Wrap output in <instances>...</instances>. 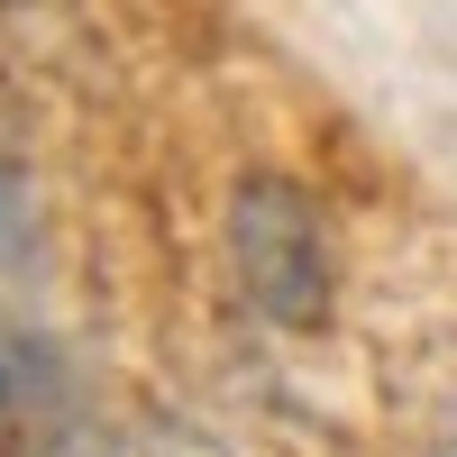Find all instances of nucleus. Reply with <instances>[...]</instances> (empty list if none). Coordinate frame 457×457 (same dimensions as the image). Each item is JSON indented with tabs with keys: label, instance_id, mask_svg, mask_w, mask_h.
Returning a JSON list of instances; mask_svg holds the SVG:
<instances>
[{
	"label": "nucleus",
	"instance_id": "nucleus-1",
	"mask_svg": "<svg viewBox=\"0 0 457 457\" xmlns=\"http://www.w3.org/2000/svg\"><path fill=\"white\" fill-rule=\"evenodd\" d=\"M228 256H238V284L265 320H284V329L329 320V220L302 183L247 174L228 193Z\"/></svg>",
	"mask_w": 457,
	"mask_h": 457
},
{
	"label": "nucleus",
	"instance_id": "nucleus-2",
	"mask_svg": "<svg viewBox=\"0 0 457 457\" xmlns=\"http://www.w3.org/2000/svg\"><path fill=\"white\" fill-rule=\"evenodd\" d=\"M137 457H228V448H211V439H156V448H137Z\"/></svg>",
	"mask_w": 457,
	"mask_h": 457
},
{
	"label": "nucleus",
	"instance_id": "nucleus-3",
	"mask_svg": "<svg viewBox=\"0 0 457 457\" xmlns=\"http://www.w3.org/2000/svg\"><path fill=\"white\" fill-rule=\"evenodd\" d=\"M430 457H457V394H448V411H439V430H430Z\"/></svg>",
	"mask_w": 457,
	"mask_h": 457
}]
</instances>
